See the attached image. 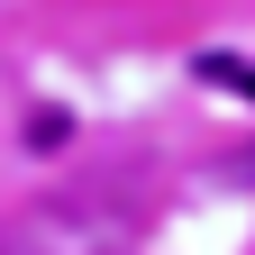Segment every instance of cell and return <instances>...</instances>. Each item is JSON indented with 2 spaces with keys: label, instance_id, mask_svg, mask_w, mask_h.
Masks as SVG:
<instances>
[{
  "label": "cell",
  "instance_id": "obj_1",
  "mask_svg": "<svg viewBox=\"0 0 255 255\" xmlns=\"http://www.w3.org/2000/svg\"><path fill=\"white\" fill-rule=\"evenodd\" d=\"M137 201H119V191H73V201H46L0 228V255H128L137 237Z\"/></svg>",
  "mask_w": 255,
  "mask_h": 255
}]
</instances>
